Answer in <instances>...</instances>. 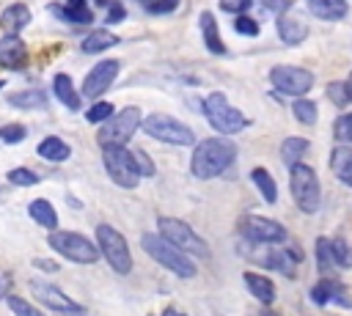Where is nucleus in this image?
I'll list each match as a JSON object with an SVG mask.
<instances>
[{
    "mask_svg": "<svg viewBox=\"0 0 352 316\" xmlns=\"http://www.w3.org/2000/svg\"><path fill=\"white\" fill-rule=\"evenodd\" d=\"M236 159V143L228 135H214V137H204L195 143L192 157H190V173L201 181L217 179L220 173H226Z\"/></svg>",
    "mask_w": 352,
    "mask_h": 316,
    "instance_id": "1",
    "label": "nucleus"
},
{
    "mask_svg": "<svg viewBox=\"0 0 352 316\" xmlns=\"http://www.w3.org/2000/svg\"><path fill=\"white\" fill-rule=\"evenodd\" d=\"M201 110H204L209 126H212L217 135H228V137H231V135H236V132H242V129L250 126V118H248L242 110H236V107L226 99V93H220V91H214V93H209L206 99H201Z\"/></svg>",
    "mask_w": 352,
    "mask_h": 316,
    "instance_id": "2",
    "label": "nucleus"
},
{
    "mask_svg": "<svg viewBox=\"0 0 352 316\" xmlns=\"http://www.w3.org/2000/svg\"><path fill=\"white\" fill-rule=\"evenodd\" d=\"M140 247L160 264V267H165L168 272H173L176 278H195V261H192V256H187L184 250H179L176 245H170L165 236H154V234H143L140 236Z\"/></svg>",
    "mask_w": 352,
    "mask_h": 316,
    "instance_id": "3",
    "label": "nucleus"
},
{
    "mask_svg": "<svg viewBox=\"0 0 352 316\" xmlns=\"http://www.w3.org/2000/svg\"><path fill=\"white\" fill-rule=\"evenodd\" d=\"M289 190H292V198H294V203L302 214H314L319 209L322 184H319V176L311 165L297 162V165L289 168Z\"/></svg>",
    "mask_w": 352,
    "mask_h": 316,
    "instance_id": "4",
    "label": "nucleus"
},
{
    "mask_svg": "<svg viewBox=\"0 0 352 316\" xmlns=\"http://www.w3.org/2000/svg\"><path fill=\"white\" fill-rule=\"evenodd\" d=\"M140 129H143L148 137H154V140H160V143H165V146H176V148H182V146H195L192 129H190L184 121H179L176 115H168V113H151V115H146V118L140 121Z\"/></svg>",
    "mask_w": 352,
    "mask_h": 316,
    "instance_id": "5",
    "label": "nucleus"
},
{
    "mask_svg": "<svg viewBox=\"0 0 352 316\" xmlns=\"http://www.w3.org/2000/svg\"><path fill=\"white\" fill-rule=\"evenodd\" d=\"M47 245L58 256H63L66 261H74V264H96L99 256H102L96 242L82 236L80 231H60V228H55V231H50Z\"/></svg>",
    "mask_w": 352,
    "mask_h": 316,
    "instance_id": "6",
    "label": "nucleus"
},
{
    "mask_svg": "<svg viewBox=\"0 0 352 316\" xmlns=\"http://www.w3.org/2000/svg\"><path fill=\"white\" fill-rule=\"evenodd\" d=\"M96 247L113 272H118V275L132 272V253H129L126 236L118 228H113L110 223H99L96 225Z\"/></svg>",
    "mask_w": 352,
    "mask_h": 316,
    "instance_id": "7",
    "label": "nucleus"
},
{
    "mask_svg": "<svg viewBox=\"0 0 352 316\" xmlns=\"http://www.w3.org/2000/svg\"><path fill=\"white\" fill-rule=\"evenodd\" d=\"M102 165L110 176V181H116L124 190H135L143 179L135 165L132 148H126V146H102Z\"/></svg>",
    "mask_w": 352,
    "mask_h": 316,
    "instance_id": "8",
    "label": "nucleus"
},
{
    "mask_svg": "<svg viewBox=\"0 0 352 316\" xmlns=\"http://www.w3.org/2000/svg\"><path fill=\"white\" fill-rule=\"evenodd\" d=\"M140 121H143L140 107H124L113 113L104 124H99V132H96L99 146H126L132 135L140 129Z\"/></svg>",
    "mask_w": 352,
    "mask_h": 316,
    "instance_id": "9",
    "label": "nucleus"
},
{
    "mask_svg": "<svg viewBox=\"0 0 352 316\" xmlns=\"http://www.w3.org/2000/svg\"><path fill=\"white\" fill-rule=\"evenodd\" d=\"M157 228H160V236H165L170 245H176L187 256H195V258H209L212 256L209 245L204 242V236H198L192 231L190 223H184L179 217H160L157 220Z\"/></svg>",
    "mask_w": 352,
    "mask_h": 316,
    "instance_id": "10",
    "label": "nucleus"
},
{
    "mask_svg": "<svg viewBox=\"0 0 352 316\" xmlns=\"http://www.w3.org/2000/svg\"><path fill=\"white\" fill-rule=\"evenodd\" d=\"M270 85L283 93V96H305L311 88H314V71L302 69V66H289V63H278L270 69Z\"/></svg>",
    "mask_w": 352,
    "mask_h": 316,
    "instance_id": "11",
    "label": "nucleus"
},
{
    "mask_svg": "<svg viewBox=\"0 0 352 316\" xmlns=\"http://www.w3.org/2000/svg\"><path fill=\"white\" fill-rule=\"evenodd\" d=\"M239 234L250 245H283L289 239L286 225H280L278 220L261 217V214H245L239 220Z\"/></svg>",
    "mask_w": 352,
    "mask_h": 316,
    "instance_id": "12",
    "label": "nucleus"
},
{
    "mask_svg": "<svg viewBox=\"0 0 352 316\" xmlns=\"http://www.w3.org/2000/svg\"><path fill=\"white\" fill-rule=\"evenodd\" d=\"M30 294L36 302H41L44 308L55 311V313H80L82 305L74 302L66 291H60L55 283H47V280H30Z\"/></svg>",
    "mask_w": 352,
    "mask_h": 316,
    "instance_id": "13",
    "label": "nucleus"
},
{
    "mask_svg": "<svg viewBox=\"0 0 352 316\" xmlns=\"http://www.w3.org/2000/svg\"><path fill=\"white\" fill-rule=\"evenodd\" d=\"M118 71H121V63H118L116 58H107V60L94 63L91 71H88L85 80H82V96H88V99H99V96L116 82Z\"/></svg>",
    "mask_w": 352,
    "mask_h": 316,
    "instance_id": "14",
    "label": "nucleus"
},
{
    "mask_svg": "<svg viewBox=\"0 0 352 316\" xmlns=\"http://www.w3.org/2000/svg\"><path fill=\"white\" fill-rule=\"evenodd\" d=\"M275 27H278V38L286 47H297V44H302L308 38V22L297 11H292V8L283 11V14H278Z\"/></svg>",
    "mask_w": 352,
    "mask_h": 316,
    "instance_id": "15",
    "label": "nucleus"
},
{
    "mask_svg": "<svg viewBox=\"0 0 352 316\" xmlns=\"http://www.w3.org/2000/svg\"><path fill=\"white\" fill-rule=\"evenodd\" d=\"M28 63V47L16 33H6L0 38V66L3 69H22Z\"/></svg>",
    "mask_w": 352,
    "mask_h": 316,
    "instance_id": "16",
    "label": "nucleus"
},
{
    "mask_svg": "<svg viewBox=\"0 0 352 316\" xmlns=\"http://www.w3.org/2000/svg\"><path fill=\"white\" fill-rule=\"evenodd\" d=\"M50 11L69 25H91L94 22V11H91L88 0H66L63 5H50Z\"/></svg>",
    "mask_w": 352,
    "mask_h": 316,
    "instance_id": "17",
    "label": "nucleus"
},
{
    "mask_svg": "<svg viewBox=\"0 0 352 316\" xmlns=\"http://www.w3.org/2000/svg\"><path fill=\"white\" fill-rule=\"evenodd\" d=\"M198 27H201V38L206 44V49L212 55H226V44H223V36H220V25L214 19L212 11H201L198 14Z\"/></svg>",
    "mask_w": 352,
    "mask_h": 316,
    "instance_id": "18",
    "label": "nucleus"
},
{
    "mask_svg": "<svg viewBox=\"0 0 352 316\" xmlns=\"http://www.w3.org/2000/svg\"><path fill=\"white\" fill-rule=\"evenodd\" d=\"M327 165H330L333 176H336L341 184L352 187V146H346V143H338V146L330 151V157H327Z\"/></svg>",
    "mask_w": 352,
    "mask_h": 316,
    "instance_id": "19",
    "label": "nucleus"
},
{
    "mask_svg": "<svg viewBox=\"0 0 352 316\" xmlns=\"http://www.w3.org/2000/svg\"><path fill=\"white\" fill-rule=\"evenodd\" d=\"M305 8L322 22H341L349 14L346 0H305Z\"/></svg>",
    "mask_w": 352,
    "mask_h": 316,
    "instance_id": "20",
    "label": "nucleus"
},
{
    "mask_svg": "<svg viewBox=\"0 0 352 316\" xmlns=\"http://www.w3.org/2000/svg\"><path fill=\"white\" fill-rule=\"evenodd\" d=\"M242 280H245L248 291H250V294H253L258 302H264V305L275 302V283H272L267 275L253 272V269H245V272H242Z\"/></svg>",
    "mask_w": 352,
    "mask_h": 316,
    "instance_id": "21",
    "label": "nucleus"
},
{
    "mask_svg": "<svg viewBox=\"0 0 352 316\" xmlns=\"http://www.w3.org/2000/svg\"><path fill=\"white\" fill-rule=\"evenodd\" d=\"M52 93H55V99H58L63 107L80 110V93H77V88H74V82H72L69 74L58 71V74L52 77Z\"/></svg>",
    "mask_w": 352,
    "mask_h": 316,
    "instance_id": "22",
    "label": "nucleus"
},
{
    "mask_svg": "<svg viewBox=\"0 0 352 316\" xmlns=\"http://www.w3.org/2000/svg\"><path fill=\"white\" fill-rule=\"evenodd\" d=\"M30 25V8L25 3H11L8 8H3V16H0V27L6 33H19L22 27Z\"/></svg>",
    "mask_w": 352,
    "mask_h": 316,
    "instance_id": "23",
    "label": "nucleus"
},
{
    "mask_svg": "<svg viewBox=\"0 0 352 316\" xmlns=\"http://www.w3.org/2000/svg\"><path fill=\"white\" fill-rule=\"evenodd\" d=\"M36 154H38L41 159H47V162H66V159L72 157V146H69L63 137L50 135V137H44V140L36 146Z\"/></svg>",
    "mask_w": 352,
    "mask_h": 316,
    "instance_id": "24",
    "label": "nucleus"
},
{
    "mask_svg": "<svg viewBox=\"0 0 352 316\" xmlns=\"http://www.w3.org/2000/svg\"><path fill=\"white\" fill-rule=\"evenodd\" d=\"M28 214L33 217V223H38L47 231H55L58 228V212H55V206L47 198H33L28 203Z\"/></svg>",
    "mask_w": 352,
    "mask_h": 316,
    "instance_id": "25",
    "label": "nucleus"
},
{
    "mask_svg": "<svg viewBox=\"0 0 352 316\" xmlns=\"http://www.w3.org/2000/svg\"><path fill=\"white\" fill-rule=\"evenodd\" d=\"M116 44H118V36L110 33V30H104V27H99V30H91V33L80 41V49H82L85 55H96V52H104V49H110V47H116Z\"/></svg>",
    "mask_w": 352,
    "mask_h": 316,
    "instance_id": "26",
    "label": "nucleus"
},
{
    "mask_svg": "<svg viewBox=\"0 0 352 316\" xmlns=\"http://www.w3.org/2000/svg\"><path fill=\"white\" fill-rule=\"evenodd\" d=\"M308 151H311V143H308L305 137H297V135H292V137H286V140L280 143V159H283L286 168L302 162V157H305Z\"/></svg>",
    "mask_w": 352,
    "mask_h": 316,
    "instance_id": "27",
    "label": "nucleus"
},
{
    "mask_svg": "<svg viewBox=\"0 0 352 316\" xmlns=\"http://www.w3.org/2000/svg\"><path fill=\"white\" fill-rule=\"evenodd\" d=\"M6 102H8L11 107H19V110H33V107H44V104H47V93L38 91V88H25V91L8 93Z\"/></svg>",
    "mask_w": 352,
    "mask_h": 316,
    "instance_id": "28",
    "label": "nucleus"
},
{
    "mask_svg": "<svg viewBox=\"0 0 352 316\" xmlns=\"http://www.w3.org/2000/svg\"><path fill=\"white\" fill-rule=\"evenodd\" d=\"M250 179H253L256 190L261 192V198L267 203H275L278 201V184H275V179H272V173L267 168H253L250 170Z\"/></svg>",
    "mask_w": 352,
    "mask_h": 316,
    "instance_id": "29",
    "label": "nucleus"
},
{
    "mask_svg": "<svg viewBox=\"0 0 352 316\" xmlns=\"http://www.w3.org/2000/svg\"><path fill=\"white\" fill-rule=\"evenodd\" d=\"M292 115L302 124V126H314L319 121V107L314 99H305V96H297L292 102Z\"/></svg>",
    "mask_w": 352,
    "mask_h": 316,
    "instance_id": "30",
    "label": "nucleus"
},
{
    "mask_svg": "<svg viewBox=\"0 0 352 316\" xmlns=\"http://www.w3.org/2000/svg\"><path fill=\"white\" fill-rule=\"evenodd\" d=\"M314 256H316V267H319V275H327L330 269H336V264H333V253H330V239H327V236H316V245H314Z\"/></svg>",
    "mask_w": 352,
    "mask_h": 316,
    "instance_id": "31",
    "label": "nucleus"
},
{
    "mask_svg": "<svg viewBox=\"0 0 352 316\" xmlns=\"http://www.w3.org/2000/svg\"><path fill=\"white\" fill-rule=\"evenodd\" d=\"M330 253H333V264L338 269H349L352 267V253H349V245L344 236H333L330 239Z\"/></svg>",
    "mask_w": 352,
    "mask_h": 316,
    "instance_id": "32",
    "label": "nucleus"
},
{
    "mask_svg": "<svg viewBox=\"0 0 352 316\" xmlns=\"http://www.w3.org/2000/svg\"><path fill=\"white\" fill-rule=\"evenodd\" d=\"M113 113H116L113 102H107V99H96V102L85 110V121H88V124H104Z\"/></svg>",
    "mask_w": 352,
    "mask_h": 316,
    "instance_id": "33",
    "label": "nucleus"
},
{
    "mask_svg": "<svg viewBox=\"0 0 352 316\" xmlns=\"http://www.w3.org/2000/svg\"><path fill=\"white\" fill-rule=\"evenodd\" d=\"M333 137H336L338 143L352 146V113H341V115L333 121Z\"/></svg>",
    "mask_w": 352,
    "mask_h": 316,
    "instance_id": "34",
    "label": "nucleus"
},
{
    "mask_svg": "<svg viewBox=\"0 0 352 316\" xmlns=\"http://www.w3.org/2000/svg\"><path fill=\"white\" fill-rule=\"evenodd\" d=\"M234 30H236L239 36H248V38H256V36L261 33L258 22H256L250 14H236V16H234Z\"/></svg>",
    "mask_w": 352,
    "mask_h": 316,
    "instance_id": "35",
    "label": "nucleus"
},
{
    "mask_svg": "<svg viewBox=\"0 0 352 316\" xmlns=\"http://www.w3.org/2000/svg\"><path fill=\"white\" fill-rule=\"evenodd\" d=\"M324 93H327V99H330L336 107H341V110H344L346 104H352V102H349V93H346V82H344V80H333V82L327 85V91H324Z\"/></svg>",
    "mask_w": 352,
    "mask_h": 316,
    "instance_id": "36",
    "label": "nucleus"
},
{
    "mask_svg": "<svg viewBox=\"0 0 352 316\" xmlns=\"http://www.w3.org/2000/svg\"><path fill=\"white\" fill-rule=\"evenodd\" d=\"M8 181L14 187H33V184H38V173H33L30 168H11Z\"/></svg>",
    "mask_w": 352,
    "mask_h": 316,
    "instance_id": "37",
    "label": "nucleus"
},
{
    "mask_svg": "<svg viewBox=\"0 0 352 316\" xmlns=\"http://www.w3.org/2000/svg\"><path fill=\"white\" fill-rule=\"evenodd\" d=\"M6 302H8V308L14 311V316H44L33 302H28V300H22V297H16V294H11Z\"/></svg>",
    "mask_w": 352,
    "mask_h": 316,
    "instance_id": "38",
    "label": "nucleus"
},
{
    "mask_svg": "<svg viewBox=\"0 0 352 316\" xmlns=\"http://www.w3.org/2000/svg\"><path fill=\"white\" fill-rule=\"evenodd\" d=\"M25 135H28V129L22 124H6V126H0V140L3 143H22Z\"/></svg>",
    "mask_w": 352,
    "mask_h": 316,
    "instance_id": "39",
    "label": "nucleus"
},
{
    "mask_svg": "<svg viewBox=\"0 0 352 316\" xmlns=\"http://www.w3.org/2000/svg\"><path fill=\"white\" fill-rule=\"evenodd\" d=\"M132 157H135V165H138L140 176H154V173H157L154 159H151V157H148L143 148H132Z\"/></svg>",
    "mask_w": 352,
    "mask_h": 316,
    "instance_id": "40",
    "label": "nucleus"
},
{
    "mask_svg": "<svg viewBox=\"0 0 352 316\" xmlns=\"http://www.w3.org/2000/svg\"><path fill=\"white\" fill-rule=\"evenodd\" d=\"M104 8H107V14H104V22H107V25H118V22L126 19V8H124V3L110 0Z\"/></svg>",
    "mask_w": 352,
    "mask_h": 316,
    "instance_id": "41",
    "label": "nucleus"
},
{
    "mask_svg": "<svg viewBox=\"0 0 352 316\" xmlns=\"http://www.w3.org/2000/svg\"><path fill=\"white\" fill-rule=\"evenodd\" d=\"M179 8V0H151V5L146 8L151 16H162V14H173Z\"/></svg>",
    "mask_w": 352,
    "mask_h": 316,
    "instance_id": "42",
    "label": "nucleus"
},
{
    "mask_svg": "<svg viewBox=\"0 0 352 316\" xmlns=\"http://www.w3.org/2000/svg\"><path fill=\"white\" fill-rule=\"evenodd\" d=\"M217 5L226 14H248V8L253 5V0H217Z\"/></svg>",
    "mask_w": 352,
    "mask_h": 316,
    "instance_id": "43",
    "label": "nucleus"
},
{
    "mask_svg": "<svg viewBox=\"0 0 352 316\" xmlns=\"http://www.w3.org/2000/svg\"><path fill=\"white\" fill-rule=\"evenodd\" d=\"M258 5L270 14H283V11L292 8V0H258Z\"/></svg>",
    "mask_w": 352,
    "mask_h": 316,
    "instance_id": "44",
    "label": "nucleus"
},
{
    "mask_svg": "<svg viewBox=\"0 0 352 316\" xmlns=\"http://www.w3.org/2000/svg\"><path fill=\"white\" fill-rule=\"evenodd\" d=\"M33 264H36V267H41V269H50V272H52V269H58L55 264H47V261H41V258H33Z\"/></svg>",
    "mask_w": 352,
    "mask_h": 316,
    "instance_id": "45",
    "label": "nucleus"
},
{
    "mask_svg": "<svg viewBox=\"0 0 352 316\" xmlns=\"http://www.w3.org/2000/svg\"><path fill=\"white\" fill-rule=\"evenodd\" d=\"M160 316H187V313H182V311H176V308H165Z\"/></svg>",
    "mask_w": 352,
    "mask_h": 316,
    "instance_id": "46",
    "label": "nucleus"
},
{
    "mask_svg": "<svg viewBox=\"0 0 352 316\" xmlns=\"http://www.w3.org/2000/svg\"><path fill=\"white\" fill-rule=\"evenodd\" d=\"M344 82H346V93H349V102H352V71H349V77Z\"/></svg>",
    "mask_w": 352,
    "mask_h": 316,
    "instance_id": "47",
    "label": "nucleus"
},
{
    "mask_svg": "<svg viewBox=\"0 0 352 316\" xmlns=\"http://www.w3.org/2000/svg\"><path fill=\"white\" fill-rule=\"evenodd\" d=\"M91 3H94V5H107L110 0H91Z\"/></svg>",
    "mask_w": 352,
    "mask_h": 316,
    "instance_id": "48",
    "label": "nucleus"
},
{
    "mask_svg": "<svg viewBox=\"0 0 352 316\" xmlns=\"http://www.w3.org/2000/svg\"><path fill=\"white\" fill-rule=\"evenodd\" d=\"M60 316H88L85 311H80V313H60Z\"/></svg>",
    "mask_w": 352,
    "mask_h": 316,
    "instance_id": "49",
    "label": "nucleus"
},
{
    "mask_svg": "<svg viewBox=\"0 0 352 316\" xmlns=\"http://www.w3.org/2000/svg\"><path fill=\"white\" fill-rule=\"evenodd\" d=\"M258 316H278V313H272V311H261Z\"/></svg>",
    "mask_w": 352,
    "mask_h": 316,
    "instance_id": "50",
    "label": "nucleus"
},
{
    "mask_svg": "<svg viewBox=\"0 0 352 316\" xmlns=\"http://www.w3.org/2000/svg\"><path fill=\"white\" fill-rule=\"evenodd\" d=\"M138 3H140L143 8H148V5H151V0H138Z\"/></svg>",
    "mask_w": 352,
    "mask_h": 316,
    "instance_id": "51",
    "label": "nucleus"
},
{
    "mask_svg": "<svg viewBox=\"0 0 352 316\" xmlns=\"http://www.w3.org/2000/svg\"><path fill=\"white\" fill-rule=\"evenodd\" d=\"M0 88H3V80H0Z\"/></svg>",
    "mask_w": 352,
    "mask_h": 316,
    "instance_id": "52",
    "label": "nucleus"
}]
</instances>
